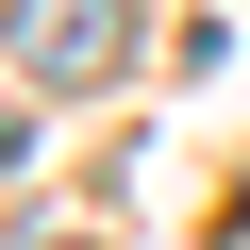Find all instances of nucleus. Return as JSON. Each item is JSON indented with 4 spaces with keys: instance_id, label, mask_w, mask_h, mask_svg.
I'll list each match as a JSON object with an SVG mask.
<instances>
[{
    "instance_id": "obj_1",
    "label": "nucleus",
    "mask_w": 250,
    "mask_h": 250,
    "mask_svg": "<svg viewBox=\"0 0 250 250\" xmlns=\"http://www.w3.org/2000/svg\"><path fill=\"white\" fill-rule=\"evenodd\" d=\"M0 50H17L34 100H83V83H117V50H134V0H0Z\"/></svg>"
},
{
    "instance_id": "obj_2",
    "label": "nucleus",
    "mask_w": 250,
    "mask_h": 250,
    "mask_svg": "<svg viewBox=\"0 0 250 250\" xmlns=\"http://www.w3.org/2000/svg\"><path fill=\"white\" fill-rule=\"evenodd\" d=\"M50 250H83V233H50Z\"/></svg>"
}]
</instances>
